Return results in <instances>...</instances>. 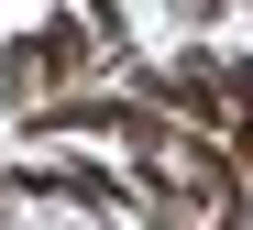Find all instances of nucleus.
<instances>
[{
  "label": "nucleus",
  "mask_w": 253,
  "mask_h": 230,
  "mask_svg": "<svg viewBox=\"0 0 253 230\" xmlns=\"http://www.w3.org/2000/svg\"><path fill=\"white\" fill-rule=\"evenodd\" d=\"M143 110H154V99H132V88H66V99L11 110V131H22V143H132Z\"/></svg>",
  "instance_id": "f03ea898"
},
{
  "label": "nucleus",
  "mask_w": 253,
  "mask_h": 230,
  "mask_svg": "<svg viewBox=\"0 0 253 230\" xmlns=\"http://www.w3.org/2000/svg\"><path fill=\"white\" fill-rule=\"evenodd\" d=\"M88 66H110V55H99V33L77 22V11H44L33 33H11V44H0V99H11V110L66 99V88H88Z\"/></svg>",
  "instance_id": "f257e3e1"
},
{
  "label": "nucleus",
  "mask_w": 253,
  "mask_h": 230,
  "mask_svg": "<svg viewBox=\"0 0 253 230\" xmlns=\"http://www.w3.org/2000/svg\"><path fill=\"white\" fill-rule=\"evenodd\" d=\"M220 143H231V164H242V187H253V121H231Z\"/></svg>",
  "instance_id": "20e7f679"
},
{
  "label": "nucleus",
  "mask_w": 253,
  "mask_h": 230,
  "mask_svg": "<svg viewBox=\"0 0 253 230\" xmlns=\"http://www.w3.org/2000/svg\"><path fill=\"white\" fill-rule=\"evenodd\" d=\"M132 99H154L165 121L209 131V143L231 131V88H220V55H198V44H187V55H165V66H143V88H132Z\"/></svg>",
  "instance_id": "7ed1b4c3"
}]
</instances>
